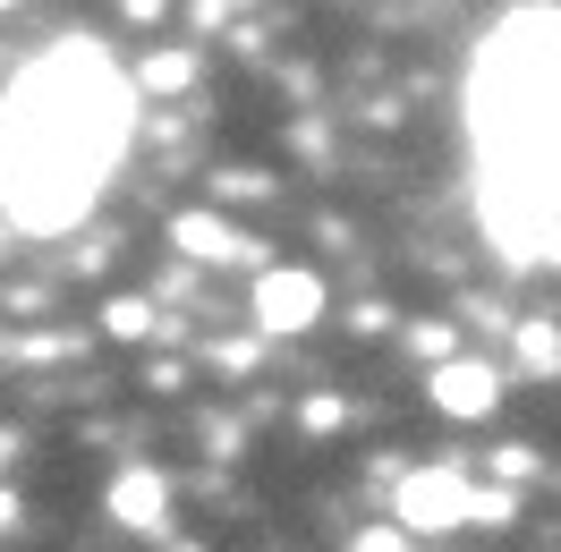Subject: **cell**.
<instances>
[{
    "label": "cell",
    "instance_id": "obj_12",
    "mask_svg": "<svg viewBox=\"0 0 561 552\" xmlns=\"http://www.w3.org/2000/svg\"><path fill=\"white\" fill-rule=\"evenodd\" d=\"M350 552H409V527H366Z\"/></svg>",
    "mask_w": 561,
    "mask_h": 552
},
{
    "label": "cell",
    "instance_id": "obj_10",
    "mask_svg": "<svg viewBox=\"0 0 561 552\" xmlns=\"http://www.w3.org/2000/svg\"><path fill=\"white\" fill-rule=\"evenodd\" d=\"M103 332H111V341H153L162 323H153V307H145V298H119V307L103 314Z\"/></svg>",
    "mask_w": 561,
    "mask_h": 552
},
{
    "label": "cell",
    "instance_id": "obj_11",
    "mask_svg": "<svg viewBox=\"0 0 561 552\" xmlns=\"http://www.w3.org/2000/svg\"><path fill=\"white\" fill-rule=\"evenodd\" d=\"M409 348H417L425 366H443V357H451V323H417V332H409Z\"/></svg>",
    "mask_w": 561,
    "mask_h": 552
},
{
    "label": "cell",
    "instance_id": "obj_7",
    "mask_svg": "<svg viewBox=\"0 0 561 552\" xmlns=\"http://www.w3.org/2000/svg\"><path fill=\"white\" fill-rule=\"evenodd\" d=\"M493 391H502V375L477 366V357H443V366H434V409L443 416H485Z\"/></svg>",
    "mask_w": 561,
    "mask_h": 552
},
{
    "label": "cell",
    "instance_id": "obj_9",
    "mask_svg": "<svg viewBox=\"0 0 561 552\" xmlns=\"http://www.w3.org/2000/svg\"><path fill=\"white\" fill-rule=\"evenodd\" d=\"M187 77H196V60H187V51H153V60L137 69V85H145V94H179Z\"/></svg>",
    "mask_w": 561,
    "mask_h": 552
},
{
    "label": "cell",
    "instance_id": "obj_1",
    "mask_svg": "<svg viewBox=\"0 0 561 552\" xmlns=\"http://www.w3.org/2000/svg\"><path fill=\"white\" fill-rule=\"evenodd\" d=\"M128 128H137V103L111 77V60L85 43H60L51 60H35L0 94V153H51V162H77L94 179L119 162Z\"/></svg>",
    "mask_w": 561,
    "mask_h": 552
},
{
    "label": "cell",
    "instance_id": "obj_5",
    "mask_svg": "<svg viewBox=\"0 0 561 552\" xmlns=\"http://www.w3.org/2000/svg\"><path fill=\"white\" fill-rule=\"evenodd\" d=\"M171 246H179V255H196V264H247V255H264V246L247 239V230H230L221 212H179Z\"/></svg>",
    "mask_w": 561,
    "mask_h": 552
},
{
    "label": "cell",
    "instance_id": "obj_14",
    "mask_svg": "<svg viewBox=\"0 0 561 552\" xmlns=\"http://www.w3.org/2000/svg\"><path fill=\"white\" fill-rule=\"evenodd\" d=\"M298 425H307V434H332V425H341V400H307V409H298Z\"/></svg>",
    "mask_w": 561,
    "mask_h": 552
},
{
    "label": "cell",
    "instance_id": "obj_17",
    "mask_svg": "<svg viewBox=\"0 0 561 552\" xmlns=\"http://www.w3.org/2000/svg\"><path fill=\"white\" fill-rule=\"evenodd\" d=\"M0 9H18V0H0Z\"/></svg>",
    "mask_w": 561,
    "mask_h": 552
},
{
    "label": "cell",
    "instance_id": "obj_8",
    "mask_svg": "<svg viewBox=\"0 0 561 552\" xmlns=\"http://www.w3.org/2000/svg\"><path fill=\"white\" fill-rule=\"evenodd\" d=\"M519 366L561 375V332H553V314H527V323H519Z\"/></svg>",
    "mask_w": 561,
    "mask_h": 552
},
{
    "label": "cell",
    "instance_id": "obj_2",
    "mask_svg": "<svg viewBox=\"0 0 561 552\" xmlns=\"http://www.w3.org/2000/svg\"><path fill=\"white\" fill-rule=\"evenodd\" d=\"M94 187H103V179L77 171V162H51V153H0V212H9L18 230H35V239L77 230L85 205H94Z\"/></svg>",
    "mask_w": 561,
    "mask_h": 552
},
{
    "label": "cell",
    "instance_id": "obj_16",
    "mask_svg": "<svg viewBox=\"0 0 561 552\" xmlns=\"http://www.w3.org/2000/svg\"><path fill=\"white\" fill-rule=\"evenodd\" d=\"M0 459H9V434H0Z\"/></svg>",
    "mask_w": 561,
    "mask_h": 552
},
{
    "label": "cell",
    "instance_id": "obj_4",
    "mask_svg": "<svg viewBox=\"0 0 561 552\" xmlns=\"http://www.w3.org/2000/svg\"><path fill=\"white\" fill-rule=\"evenodd\" d=\"M255 323H264L273 341H289V332L323 323V280H316V273H298V264L264 273V280H255Z\"/></svg>",
    "mask_w": 561,
    "mask_h": 552
},
{
    "label": "cell",
    "instance_id": "obj_13",
    "mask_svg": "<svg viewBox=\"0 0 561 552\" xmlns=\"http://www.w3.org/2000/svg\"><path fill=\"white\" fill-rule=\"evenodd\" d=\"M493 468L519 484V476H536V450H527V442H511V450H493Z\"/></svg>",
    "mask_w": 561,
    "mask_h": 552
},
{
    "label": "cell",
    "instance_id": "obj_3",
    "mask_svg": "<svg viewBox=\"0 0 561 552\" xmlns=\"http://www.w3.org/2000/svg\"><path fill=\"white\" fill-rule=\"evenodd\" d=\"M391 510L409 536H443V527H468L477 518V493L459 468H409V476L391 484Z\"/></svg>",
    "mask_w": 561,
    "mask_h": 552
},
{
    "label": "cell",
    "instance_id": "obj_15",
    "mask_svg": "<svg viewBox=\"0 0 561 552\" xmlns=\"http://www.w3.org/2000/svg\"><path fill=\"white\" fill-rule=\"evenodd\" d=\"M9 527H18V502H9V493H0V536H9Z\"/></svg>",
    "mask_w": 561,
    "mask_h": 552
},
{
    "label": "cell",
    "instance_id": "obj_6",
    "mask_svg": "<svg viewBox=\"0 0 561 552\" xmlns=\"http://www.w3.org/2000/svg\"><path fill=\"white\" fill-rule=\"evenodd\" d=\"M111 518L137 527V536H162V518H171V484H162V468H119V484H111Z\"/></svg>",
    "mask_w": 561,
    "mask_h": 552
}]
</instances>
